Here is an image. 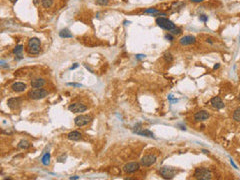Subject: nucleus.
<instances>
[{
    "label": "nucleus",
    "instance_id": "f8f14e48",
    "mask_svg": "<svg viewBox=\"0 0 240 180\" xmlns=\"http://www.w3.org/2000/svg\"><path fill=\"white\" fill-rule=\"evenodd\" d=\"M21 104V99L20 98H10L7 101V105L10 109H17Z\"/></svg>",
    "mask_w": 240,
    "mask_h": 180
},
{
    "label": "nucleus",
    "instance_id": "6ab92c4d",
    "mask_svg": "<svg viewBox=\"0 0 240 180\" xmlns=\"http://www.w3.org/2000/svg\"><path fill=\"white\" fill-rule=\"evenodd\" d=\"M135 132L137 133V134H140V135H143V136H146V137H152V138H154V134L151 132V131H149V130H142V131L136 130Z\"/></svg>",
    "mask_w": 240,
    "mask_h": 180
},
{
    "label": "nucleus",
    "instance_id": "412c9836",
    "mask_svg": "<svg viewBox=\"0 0 240 180\" xmlns=\"http://www.w3.org/2000/svg\"><path fill=\"white\" fill-rule=\"evenodd\" d=\"M30 147V143L26 140H21L19 143H18V148L20 149H27Z\"/></svg>",
    "mask_w": 240,
    "mask_h": 180
},
{
    "label": "nucleus",
    "instance_id": "1a4fd4ad",
    "mask_svg": "<svg viewBox=\"0 0 240 180\" xmlns=\"http://www.w3.org/2000/svg\"><path fill=\"white\" fill-rule=\"evenodd\" d=\"M138 169H139V164H138L137 162L127 163V164L123 167V170L126 173H134L137 171Z\"/></svg>",
    "mask_w": 240,
    "mask_h": 180
},
{
    "label": "nucleus",
    "instance_id": "c85d7f7f",
    "mask_svg": "<svg viewBox=\"0 0 240 180\" xmlns=\"http://www.w3.org/2000/svg\"><path fill=\"white\" fill-rule=\"evenodd\" d=\"M165 38H166V39H169L170 41H172V40H173L172 35H170V34H166V35H165Z\"/></svg>",
    "mask_w": 240,
    "mask_h": 180
},
{
    "label": "nucleus",
    "instance_id": "9d476101",
    "mask_svg": "<svg viewBox=\"0 0 240 180\" xmlns=\"http://www.w3.org/2000/svg\"><path fill=\"white\" fill-rule=\"evenodd\" d=\"M211 105L213 108H216V109H222L223 107L225 106L224 102L222 101V99L220 97H218V96H216V97H213L211 99Z\"/></svg>",
    "mask_w": 240,
    "mask_h": 180
},
{
    "label": "nucleus",
    "instance_id": "cd10ccee",
    "mask_svg": "<svg viewBox=\"0 0 240 180\" xmlns=\"http://www.w3.org/2000/svg\"><path fill=\"white\" fill-rule=\"evenodd\" d=\"M199 19L201 20V21H204V22H206V21H207V17H206V16H205V15H201V16H200V17H199Z\"/></svg>",
    "mask_w": 240,
    "mask_h": 180
},
{
    "label": "nucleus",
    "instance_id": "393cba45",
    "mask_svg": "<svg viewBox=\"0 0 240 180\" xmlns=\"http://www.w3.org/2000/svg\"><path fill=\"white\" fill-rule=\"evenodd\" d=\"M164 59L167 62H172L173 61V57H172V55L170 54V53H165V54H164Z\"/></svg>",
    "mask_w": 240,
    "mask_h": 180
},
{
    "label": "nucleus",
    "instance_id": "423d86ee",
    "mask_svg": "<svg viewBox=\"0 0 240 180\" xmlns=\"http://www.w3.org/2000/svg\"><path fill=\"white\" fill-rule=\"evenodd\" d=\"M92 120V117L90 115H79L77 116L74 120L75 124L79 127H82V126H85L89 123Z\"/></svg>",
    "mask_w": 240,
    "mask_h": 180
},
{
    "label": "nucleus",
    "instance_id": "5701e85b",
    "mask_svg": "<svg viewBox=\"0 0 240 180\" xmlns=\"http://www.w3.org/2000/svg\"><path fill=\"white\" fill-rule=\"evenodd\" d=\"M233 119L237 122H240V107L235 109L234 113H233Z\"/></svg>",
    "mask_w": 240,
    "mask_h": 180
},
{
    "label": "nucleus",
    "instance_id": "a211bd4d",
    "mask_svg": "<svg viewBox=\"0 0 240 180\" xmlns=\"http://www.w3.org/2000/svg\"><path fill=\"white\" fill-rule=\"evenodd\" d=\"M59 35H60V37H62V38H71V37H73L72 33H71V32L69 31L68 29L61 30V31H60V33H59Z\"/></svg>",
    "mask_w": 240,
    "mask_h": 180
},
{
    "label": "nucleus",
    "instance_id": "2f4dec72",
    "mask_svg": "<svg viewBox=\"0 0 240 180\" xmlns=\"http://www.w3.org/2000/svg\"><path fill=\"white\" fill-rule=\"evenodd\" d=\"M9 1H10V2H11V3H13V4H15V3H16V2H17V1H18V0H9Z\"/></svg>",
    "mask_w": 240,
    "mask_h": 180
},
{
    "label": "nucleus",
    "instance_id": "2eb2a0df",
    "mask_svg": "<svg viewBox=\"0 0 240 180\" xmlns=\"http://www.w3.org/2000/svg\"><path fill=\"white\" fill-rule=\"evenodd\" d=\"M11 88L14 92H23L25 89H26V85L22 82H15L12 84Z\"/></svg>",
    "mask_w": 240,
    "mask_h": 180
},
{
    "label": "nucleus",
    "instance_id": "f03ea898",
    "mask_svg": "<svg viewBox=\"0 0 240 180\" xmlns=\"http://www.w3.org/2000/svg\"><path fill=\"white\" fill-rule=\"evenodd\" d=\"M41 49V41L40 39L33 37L30 38L28 41V44H27V50H28V53L31 55H36L40 52Z\"/></svg>",
    "mask_w": 240,
    "mask_h": 180
},
{
    "label": "nucleus",
    "instance_id": "4be33fe9",
    "mask_svg": "<svg viewBox=\"0 0 240 180\" xmlns=\"http://www.w3.org/2000/svg\"><path fill=\"white\" fill-rule=\"evenodd\" d=\"M53 3H54V0H42V6L44 8L51 7Z\"/></svg>",
    "mask_w": 240,
    "mask_h": 180
},
{
    "label": "nucleus",
    "instance_id": "bb28decb",
    "mask_svg": "<svg viewBox=\"0 0 240 180\" xmlns=\"http://www.w3.org/2000/svg\"><path fill=\"white\" fill-rule=\"evenodd\" d=\"M136 58H137L138 60L144 59V58H145V55H143V54H137V55H136Z\"/></svg>",
    "mask_w": 240,
    "mask_h": 180
},
{
    "label": "nucleus",
    "instance_id": "f3484780",
    "mask_svg": "<svg viewBox=\"0 0 240 180\" xmlns=\"http://www.w3.org/2000/svg\"><path fill=\"white\" fill-rule=\"evenodd\" d=\"M81 133L78 132V131H72V132H70L69 134L67 135L68 139L69 140H73V141H77V140H79L80 138H81Z\"/></svg>",
    "mask_w": 240,
    "mask_h": 180
},
{
    "label": "nucleus",
    "instance_id": "f704fd0d",
    "mask_svg": "<svg viewBox=\"0 0 240 180\" xmlns=\"http://www.w3.org/2000/svg\"><path fill=\"white\" fill-rule=\"evenodd\" d=\"M217 68H219V64H216V65L214 66V69H217Z\"/></svg>",
    "mask_w": 240,
    "mask_h": 180
},
{
    "label": "nucleus",
    "instance_id": "ddd939ff",
    "mask_svg": "<svg viewBox=\"0 0 240 180\" xmlns=\"http://www.w3.org/2000/svg\"><path fill=\"white\" fill-rule=\"evenodd\" d=\"M209 118V113L205 110H201V111H198L194 115V120L195 121H204V120Z\"/></svg>",
    "mask_w": 240,
    "mask_h": 180
},
{
    "label": "nucleus",
    "instance_id": "c756f323",
    "mask_svg": "<svg viewBox=\"0 0 240 180\" xmlns=\"http://www.w3.org/2000/svg\"><path fill=\"white\" fill-rule=\"evenodd\" d=\"M68 85H72V86H77V87H80V86H81V84H75V83H69Z\"/></svg>",
    "mask_w": 240,
    "mask_h": 180
},
{
    "label": "nucleus",
    "instance_id": "20e7f679",
    "mask_svg": "<svg viewBox=\"0 0 240 180\" xmlns=\"http://www.w3.org/2000/svg\"><path fill=\"white\" fill-rule=\"evenodd\" d=\"M48 95V91L43 88H35L33 90H30L28 92L29 98L34 99V100H38V99H42Z\"/></svg>",
    "mask_w": 240,
    "mask_h": 180
},
{
    "label": "nucleus",
    "instance_id": "4468645a",
    "mask_svg": "<svg viewBox=\"0 0 240 180\" xmlns=\"http://www.w3.org/2000/svg\"><path fill=\"white\" fill-rule=\"evenodd\" d=\"M45 85V80L42 78H35L31 80V86L33 88H41Z\"/></svg>",
    "mask_w": 240,
    "mask_h": 180
},
{
    "label": "nucleus",
    "instance_id": "aec40b11",
    "mask_svg": "<svg viewBox=\"0 0 240 180\" xmlns=\"http://www.w3.org/2000/svg\"><path fill=\"white\" fill-rule=\"evenodd\" d=\"M41 162H42V164L45 165V166L49 165V163H50V154L48 153V152H46L44 155L42 156V158H41Z\"/></svg>",
    "mask_w": 240,
    "mask_h": 180
},
{
    "label": "nucleus",
    "instance_id": "b1692460",
    "mask_svg": "<svg viewBox=\"0 0 240 180\" xmlns=\"http://www.w3.org/2000/svg\"><path fill=\"white\" fill-rule=\"evenodd\" d=\"M144 13H151V14H159V11L155 8H149L144 11Z\"/></svg>",
    "mask_w": 240,
    "mask_h": 180
},
{
    "label": "nucleus",
    "instance_id": "f257e3e1",
    "mask_svg": "<svg viewBox=\"0 0 240 180\" xmlns=\"http://www.w3.org/2000/svg\"><path fill=\"white\" fill-rule=\"evenodd\" d=\"M156 23H157V25L159 27L169 31L170 33L173 34V35H178V34L181 33V29L178 28L174 23L172 21H170L169 19H167V18H164V17L156 18Z\"/></svg>",
    "mask_w": 240,
    "mask_h": 180
},
{
    "label": "nucleus",
    "instance_id": "9b49d317",
    "mask_svg": "<svg viewBox=\"0 0 240 180\" xmlns=\"http://www.w3.org/2000/svg\"><path fill=\"white\" fill-rule=\"evenodd\" d=\"M195 41H196V39H195L194 36H192V35H186V36H183L182 38H180L179 42H180V44H181V45L186 46V45L193 44V43H195Z\"/></svg>",
    "mask_w": 240,
    "mask_h": 180
},
{
    "label": "nucleus",
    "instance_id": "6e6552de",
    "mask_svg": "<svg viewBox=\"0 0 240 180\" xmlns=\"http://www.w3.org/2000/svg\"><path fill=\"white\" fill-rule=\"evenodd\" d=\"M156 159L157 158L155 155H145L141 159V164L143 166H151L156 162Z\"/></svg>",
    "mask_w": 240,
    "mask_h": 180
},
{
    "label": "nucleus",
    "instance_id": "473e14b6",
    "mask_svg": "<svg viewBox=\"0 0 240 180\" xmlns=\"http://www.w3.org/2000/svg\"><path fill=\"white\" fill-rule=\"evenodd\" d=\"M203 0H191V2H202Z\"/></svg>",
    "mask_w": 240,
    "mask_h": 180
},
{
    "label": "nucleus",
    "instance_id": "7c9ffc66",
    "mask_svg": "<svg viewBox=\"0 0 240 180\" xmlns=\"http://www.w3.org/2000/svg\"><path fill=\"white\" fill-rule=\"evenodd\" d=\"M77 66H78V64H77V63H75L74 65H73L72 67H71V69H75L76 67H77Z\"/></svg>",
    "mask_w": 240,
    "mask_h": 180
},
{
    "label": "nucleus",
    "instance_id": "7ed1b4c3",
    "mask_svg": "<svg viewBox=\"0 0 240 180\" xmlns=\"http://www.w3.org/2000/svg\"><path fill=\"white\" fill-rule=\"evenodd\" d=\"M211 172L208 168L205 167H199L196 168L195 172H194V177L196 179H200V180H209L211 179Z\"/></svg>",
    "mask_w": 240,
    "mask_h": 180
},
{
    "label": "nucleus",
    "instance_id": "39448f33",
    "mask_svg": "<svg viewBox=\"0 0 240 180\" xmlns=\"http://www.w3.org/2000/svg\"><path fill=\"white\" fill-rule=\"evenodd\" d=\"M160 175L165 179H172L173 177L176 174V169L173 167H169V166H164V167L160 168L159 170Z\"/></svg>",
    "mask_w": 240,
    "mask_h": 180
},
{
    "label": "nucleus",
    "instance_id": "0eeeda50",
    "mask_svg": "<svg viewBox=\"0 0 240 180\" xmlns=\"http://www.w3.org/2000/svg\"><path fill=\"white\" fill-rule=\"evenodd\" d=\"M68 109L74 113H80L84 112L87 109V107L84 104H82V103H73V104L69 105Z\"/></svg>",
    "mask_w": 240,
    "mask_h": 180
},
{
    "label": "nucleus",
    "instance_id": "c9c22d12",
    "mask_svg": "<svg viewBox=\"0 0 240 180\" xmlns=\"http://www.w3.org/2000/svg\"><path fill=\"white\" fill-rule=\"evenodd\" d=\"M238 100L240 101V95H239V97H238Z\"/></svg>",
    "mask_w": 240,
    "mask_h": 180
},
{
    "label": "nucleus",
    "instance_id": "a878e982",
    "mask_svg": "<svg viewBox=\"0 0 240 180\" xmlns=\"http://www.w3.org/2000/svg\"><path fill=\"white\" fill-rule=\"evenodd\" d=\"M96 2L99 5H107L108 4V0H97Z\"/></svg>",
    "mask_w": 240,
    "mask_h": 180
},
{
    "label": "nucleus",
    "instance_id": "72a5a7b5",
    "mask_svg": "<svg viewBox=\"0 0 240 180\" xmlns=\"http://www.w3.org/2000/svg\"><path fill=\"white\" fill-rule=\"evenodd\" d=\"M70 179H79V177L78 176H72V177H70Z\"/></svg>",
    "mask_w": 240,
    "mask_h": 180
},
{
    "label": "nucleus",
    "instance_id": "dca6fc26",
    "mask_svg": "<svg viewBox=\"0 0 240 180\" xmlns=\"http://www.w3.org/2000/svg\"><path fill=\"white\" fill-rule=\"evenodd\" d=\"M22 52H23V45H21V44L17 45L14 49H13V53L17 56V57H15L16 60L22 59Z\"/></svg>",
    "mask_w": 240,
    "mask_h": 180
}]
</instances>
